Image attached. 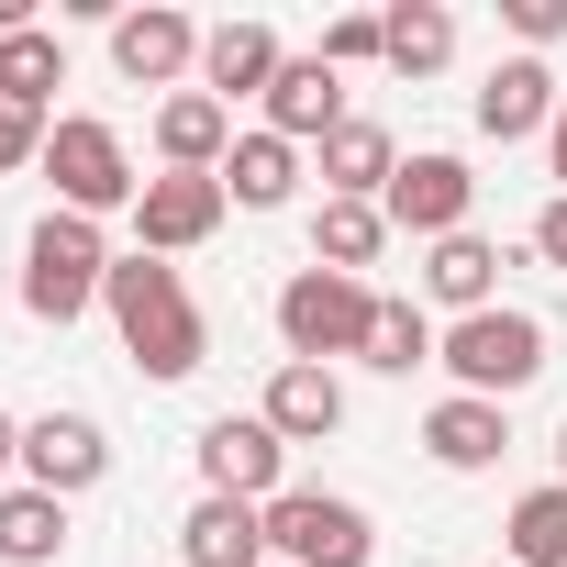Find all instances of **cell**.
I'll return each mask as SVG.
<instances>
[{
    "label": "cell",
    "instance_id": "cell-14",
    "mask_svg": "<svg viewBox=\"0 0 567 567\" xmlns=\"http://www.w3.org/2000/svg\"><path fill=\"white\" fill-rule=\"evenodd\" d=\"M256 412H267L278 445H323V434H346V379H334V368H301V357H278Z\"/></svg>",
    "mask_w": 567,
    "mask_h": 567
},
{
    "label": "cell",
    "instance_id": "cell-13",
    "mask_svg": "<svg viewBox=\"0 0 567 567\" xmlns=\"http://www.w3.org/2000/svg\"><path fill=\"white\" fill-rule=\"evenodd\" d=\"M423 456H434L445 478L501 467V456H512V401H467V390H445V401L423 412Z\"/></svg>",
    "mask_w": 567,
    "mask_h": 567
},
{
    "label": "cell",
    "instance_id": "cell-20",
    "mask_svg": "<svg viewBox=\"0 0 567 567\" xmlns=\"http://www.w3.org/2000/svg\"><path fill=\"white\" fill-rule=\"evenodd\" d=\"M178 567H267V512L200 489V512L178 523Z\"/></svg>",
    "mask_w": 567,
    "mask_h": 567
},
{
    "label": "cell",
    "instance_id": "cell-5",
    "mask_svg": "<svg viewBox=\"0 0 567 567\" xmlns=\"http://www.w3.org/2000/svg\"><path fill=\"white\" fill-rule=\"evenodd\" d=\"M45 178H56V212H79V223L145 200V178H134V156H123V134H112L101 112H56V134H45Z\"/></svg>",
    "mask_w": 567,
    "mask_h": 567
},
{
    "label": "cell",
    "instance_id": "cell-3",
    "mask_svg": "<svg viewBox=\"0 0 567 567\" xmlns=\"http://www.w3.org/2000/svg\"><path fill=\"white\" fill-rule=\"evenodd\" d=\"M368 323H379V290L346 267H301L290 290H278V346L301 368H334V357H368Z\"/></svg>",
    "mask_w": 567,
    "mask_h": 567
},
{
    "label": "cell",
    "instance_id": "cell-31",
    "mask_svg": "<svg viewBox=\"0 0 567 567\" xmlns=\"http://www.w3.org/2000/svg\"><path fill=\"white\" fill-rule=\"evenodd\" d=\"M534 256H545V267H567V200H545V212H534Z\"/></svg>",
    "mask_w": 567,
    "mask_h": 567
},
{
    "label": "cell",
    "instance_id": "cell-35",
    "mask_svg": "<svg viewBox=\"0 0 567 567\" xmlns=\"http://www.w3.org/2000/svg\"><path fill=\"white\" fill-rule=\"evenodd\" d=\"M267 567H278V556H267Z\"/></svg>",
    "mask_w": 567,
    "mask_h": 567
},
{
    "label": "cell",
    "instance_id": "cell-24",
    "mask_svg": "<svg viewBox=\"0 0 567 567\" xmlns=\"http://www.w3.org/2000/svg\"><path fill=\"white\" fill-rule=\"evenodd\" d=\"M390 23V79H434V68H456V12L445 0H401V12H379Z\"/></svg>",
    "mask_w": 567,
    "mask_h": 567
},
{
    "label": "cell",
    "instance_id": "cell-25",
    "mask_svg": "<svg viewBox=\"0 0 567 567\" xmlns=\"http://www.w3.org/2000/svg\"><path fill=\"white\" fill-rule=\"evenodd\" d=\"M68 90V45L45 34V23H23V34H0V101H23V112H45ZM56 123V112H45Z\"/></svg>",
    "mask_w": 567,
    "mask_h": 567
},
{
    "label": "cell",
    "instance_id": "cell-18",
    "mask_svg": "<svg viewBox=\"0 0 567 567\" xmlns=\"http://www.w3.org/2000/svg\"><path fill=\"white\" fill-rule=\"evenodd\" d=\"M334 123H346V79H334L323 56H290V68L267 79V134H290V145H323Z\"/></svg>",
    "mask_w": 567,
    "mask_h": 567
},
{
    "label": "cell",
    "instance_id": "cell-28",
    "mask_svg": "<svg viewBox=\"0 0 567 567\" xmlns=\"http://www.w3.org/2000/svg\"><path fill=\"white\" fill-rule=\"evenodd\" d=\"M379 56H390V23H379V12H334V23H323V68H334V79H346V68H379Z\"/></svg>",
    "mask_w": 567,
    "mask_h": 567
},
{
    "label": "cell",
    "instance_id": "cell-6",
    "mask_svg": "<svg viewBox=\"0 0 567 567\" xmlns=\"http://www.w3.org/2000/svg\"><path fill=\"white\" fill-rule=\"evenodd\" d=\"M267 556L278 567H379V523L346 489H278L267 501Z\"/></svg>",
    "mask_w": 567,
    "mask_h": 567
},
{
    "label": "cell",
    "instance_id": "cell-17",
    "mask_svg": "<svg viewBox=\"0 0 567 567\" xmlns=\"http://www.w3.org/2000/svg\"><path fill=\"white\" fill-rule=\"evenodd\" d=\"M423 301H445L456 323H467V312H501V245H489V234L423 245Z\"/></svg>",
    "mask_w": 567,
    "mask_h": 567
},
{
    "label": "cell",
    "instance_id": "cell-7",
    "mask_svg": "<svg viewBox=\"0 0 567 567\" xmlns=\"http://www.w3.org/2000/svg\"><path fill=\"white\" fill-rule=\"evenodd\" d=\"M200 489L212 501H278L290 489V445L267 434V412H223V423H200Z\"/></svg>",
    "mask_w": 567,
    "mask_h": 567
},
{
    "label": "cell",
    "instance_id": "cell-10",
    "mask_svg": "<svg viewBox=\"0 0 567 567\" xmlns=\"http://www.w3.org/2000/svg\"><path fill=\"white\" fill-rule=\"evenodd\" d=\"M112 68H123L134 90H189V79H200V23L167 12V0H145V12L112 23Z\"/></svg>",
    "mask_w": 567,
    "mask_h": 567
},
{
    "label": "cell",
    "instance_id": "cell-16",
    "mask_svg": "<svg viewBox=\"0 0 567 567\" xmlns=\"http://www.w3.org/2000/svg\"><path fill=\"white\" fill-rule=\"evenodd\" d=\"M278 68H290V56H278L267 23H212V34H200V90H212L223 112H234V101H267Z\"/></svg>",
    "mask_w": 567,
    "mask_h": 567
},
{
    "label": "cell",
    "instance_id": "cell-9",
    "mask_svg": "<svg viewBox=\"0 0 567 567\" xmlns=\"http://www.w3.org/2000/svg\"><path fill=\"white\" fill-rule=\"evenodd\" d=\"M223 212H234L223 178H178V167H156L145 200H134V256H189V245L223 234Z\"/></svg>",
    "mask_w": 567,
    "mask_h": 567
},
{
    "label": "cell",
    "instance_id": "cell-30",
    "mask_svg": "<svg viewBox=\"0 0 567 567\" xmlns=\"http://www.w3.org/2000/svg\"><path fill=\"white\" fill-rule=\"evenodd\" d=\"M501 23L523 34V56H545V45L567 34V0H501Z\"/></svg>",
    "mask_w": 567,
    "mask_h": 567
},
{
    "label": "cell",
    "instance_id": "cell-12",
    "mask_svg": "<svg viewBox=\"0 0 567 567\" xmlns=\"http://www.w3.org/2000/svg\"><path fill=\"white\" fill-rule=\"evenodd\" d=\"M467 112H478V134H489V145H523V134H545V123L567 112V90H556V68H545V56H501V68L478 79V101H467Z\"/></svg>",
    "mask_w": 567,
    "mask_h": 567
},
{
    "label": "cell",
    "instance_id": "cell-11",
    "mask_svg": "<svg viewBox=\"0 0 567 567\" xmlns=\"http://www.w3.org/2000/svg\"><path fill=\"white\" fill-rule=\"evenodd\" d=\"M23 478L56 489V501H79V489L112 478V434L90 412H45V423H23Z\"/></svg>",
    "mask_w": 567,
    "mask_h": 567
},
{
    "label": "cell",
    "instance_id": "cell-1",
    "mask_svg": "<svg viewBox=\"0 0 567 567\" xmlns=\"http://www.w3.org/2000/svg\"><path fill=\"white\" fill-rule=\"evenodd\" d=\"M101 312H112L123 357H134V368H145L156 390L200 379V357H212V323H200L189 278H178L167 256H112V290H101Z\"/></svg>",
    "mask_w": 567,
    "mask_h": 567
},
{
    "label": "cell",
    "instance_id": "cell-33",
    "mask_svg": "<svg viewBox=\"0 0 567 567\" xmlns=\"http://www.w3.org/2000/svg\"><path fill=\"white\" fill-rule=\"evenodd\" d=\"M0 478H23V423L0 412Z\"/></svg>",
    "mask_w": 567,
    "mask_h": 567
},
{
    "label": "cell",
    "instance_id": "cell-23",
    "mask_svg": "<svg viewBox=\"0 0 567 567\" xmlns=\"http://www.w3.org/2000/svg\"><path fill=\"white\" fill-rule=\"evenodd\" d=\"M379 256H390V212H379V200H323V212H312V267L368 278Z\"/></svg>",
    "mask_w": 567,
    "mask_h": 567
},
{
    "label": "cell",
    "instance_id": "cell-34",
    "mask_svg": "<svg viewBox=\"0 0 567 567\" xmlns=\"http://www.w3.org/2000/svg\"><path fill=\"white\" fill-rule=\"evenodd\" d=\"M556 478H567V423H556Z\"/></svg>",
    "mask_w": 567,
    "mask_h": 567
},
{
    "label": "cell",
    "instance_id": "cell-22",
    "mask_svg": "<svg viewBox=\"0 0 567 567\" xmlns=\"http://www.w3.org/2000/svg\"><path fill=\"white\" fill-rule=\"evenodd\" d=\"M0 556H12V567H56L68 556V501L34 489V478H12V489H0Z\"/></svg>",
    "mask_w": 567,
    "mask_h": 567
},
{
    "label": "cell",
    "instance_id": "cell-21",
    "mask_svg": "<svg viewBox=\"0 0 567 567\" xmlns=\"http://www.w3.org/2000/svg\"><path fill=\"white\" fill-rule=\"evenodd\" d=\"M223 189L245 200V212H290V189H301V145L290 134H234V156H223Z\"/></svg>",
    "mask_w": 567,
    "mask_h": 567
},
{
    "label": "cell",
    "instance_id": "cell-27",
    "mask_svg": "<svg viewBox=\"0 0 567 567\" xmlns=\"http://www.w3.org/2000/svg\"><path fill=\"white\" fill-rule=\"evenodd\" d=\"M434 346H445V334H434V312L379 290V323H368V368H379V379H412V368H434Z\"/></svg>",
    "mask_w": 567,
    "mask_h": 567
},
{
    "label": "cell",
    "instance_id": "cell-36",
    "mask_svg": "<svg viewBox=\"0 0 567 567\" xmlns=\"http://www.w3.org/2000/svg\"><path fill=\"white\" fill-rule=\"evenodd\" d=\"M501 567H512V556H501Z\"/></svg>",
    "mask_w": 567,
    "mask_h": 567
},
{
    "label": "cell",
    "instance_id": "cell-2",
    "mask_svg": "<svg viewBox=\"0 0 567 567\" xmlns=\"http://www.w3.org/2000/svg\"><path fill=\"white\" fill-rule=\"evenodd\" d=\"M101 290H112V245H101V223L45 212V223H34V245H23V312L68 334L79 312H101Z\"/></svg>",
    "mask_w": 567,
    "mask_h": 567
},
{
    "label": "cell",
    "instance_id": "cell-26",
    "mask_svg": "<svg viewBox=\"0 0 567 567\" xmlns=\"http://www.w3.org/2000/svg\"><path fill=\"white\" fill-rule=\"evenodd\" d=\"M501 556H512V567H567V478H545V489H523V501H512Z\"/></svg>",
    "mask_w": 567,
    "mask_h": 567
},
{
    "label": "cell",
    "instance_id": "cell-8",
    "mask_svg": "<svg viewBox=\"0 0 567 567\" xmlns=\"http://www.w3.org/2000/svg\"><path fill=\"white\" fill-rule=\"evenodd\" d=\"M379 212H390V234H423V245H445V234H467V212H478V178H467V156L423 145V156H401V178L379 189Z\"/></svg>",
    "mask_w": 567,
    "mask_h": 567
},
{
    "label": "cell",
    "instance_id": "cell-29",
    "mask_svg": "<svg viewBox=\"0 0 567 567\" xmlns=\"http://www.w3.org/2000/svg\"><path fill=\"white\" fill-rule=\"evenodd\" d=\"M45 112H23V101H0V178H12V167H45Z\"/></svg>",
    "mask_w": 567,
    "mask_h": 567
},
{
    "label": "cell",
    "instance_id": "cell-15",
    "mask_svg": "<svg viewBox=\"0 0 567 567\" xmlns=\"http://www.w3.org/2000/svg\"><path fill=\"white\" fill-rule=\"evenodd\" d=\"M223 156H234V112H223L212 90H167V101H156V167L223 178Z\"/></svg>",
    "mask_w": 567,
    "mask_h": 567
},
{
    "label": "cell",
    "instance_id": "cell-32",
    "mask_svg": "<svg viewBox=\"0 0 567 567\" xmlns=\"http://www.w3.org/2000/svg\"><path fill=\"white\" fill-rule=\"evenodd\" d=\"M545 178H556V200H567V112L545 123Z\"/></svg>",
    "mask_w": 567,
    "mask_h": 567
},
{
    "label": "cell",
    "instance_id": "cell-19",
    "mask_svg": "<svg viewBox=\"0 0 567 567\" xmlns=\"http://www.w3.org/2000/svg\"><path fill=\"white\" fill-rule=\"evenodd\" d=\"M390 178H401V145H390V123L346 112V123L323 134V200H379Z\"/></svg>",
    "mask_w": 567,
    "mask_h": 567
},
{
    "label": "cell",
    "instance_id": "cell-4",
    "mask_svg": "<svg viewBox=\"0 0 567 567\" xmlns=\"http://www.w3.org/2000/svg\"><path fill=\"white\" fill-rule=\"evenodd\" d=\"M434 368L467 390V401H512V390H534L545 379V323L534 312H467V323H445V346H434Z\"/></svg>",
    "mask_w": 567,
    "mask_h": 567
}]
</instances>
